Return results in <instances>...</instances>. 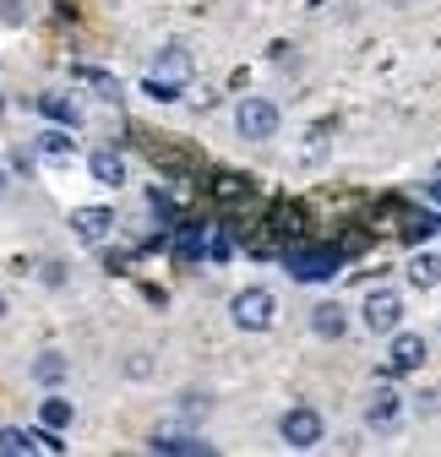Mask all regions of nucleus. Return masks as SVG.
I'll return each mask as SVG.
<instances>
[{
    "label": "nucleus",
    "instance_id": "ddd939ff",
    "mask_svg": "<svg viewBox=\"0 0 441 457\" xmlns=\"http://www.w3.org/2000/svg\"><path fill=\"white\" fill-rule=\"evenodd\" d=\"M311 327H316L321 337H344V327H349V316H344V305L333 300V305H316V311H311Z\"/></svg>",
    "mask_w": 441,
    "mask_h": 457
},
{
    "label": "nucleus",
    "instance_id": "aec40b11",
    "mask_svg": "<svg viewBox=\"0 0 441 457\" xmlns=\"http://www.w3.org/2000/svg\"><path fill=\"white\" fill-rule=\"evenodd\" d=\"M33 376H38V381H61V376H66V360H61V354H44V360L33 365Z\"/></svg>",
    "mask_w": 441,
    "mask_h": 457
},
{
    "label": "nucleus",
    "instance_id": "9d476101",
    "mask_svg": "<svg viewBox=\"0 0 441 457\" xmlns=\"http://www.w3.org/2000/svg\"><path fill=\"white\" fill-rule=\"evenodd\" d=\"M398 414H404V403H398V392H393V386H376V397H370V409H365V420H370L376 430H393V425H398Z\"/></svg>",
    "mask_w": 441,
    "mask_h": 457
},
{
    "label": "nucleus",
    "instance_id": "9b49d317",
    "mask_svg": "<svg viewBox=\"0 0 441 457\" xmlns=\"http://www.w3.org/2000/svg\"><path fill=\"white\" fill-rule=\"evenodd\" d=\"M38 153H44L49 163H71V153H77V142H71V131H66V126H49V131L38 137Z\"/></svg>",
    "mask_w": 441,
    "mask_h": 457
},
{
    "label": "nucleus",
    "instance_id": "4be33fe9",
    "mask_svg": "<svg viewBox=\"0 0 441 457\" xmlns=\"http://www.w3.org/2000/svg\"><path fill=\"white\" fill-rule=\"evenodd\" d=\"M82 82H93V87H98V93H104V98H115V93H121V87H115V82H109V77H104V71H93V66H87V71H82Z\"/></svg>",
    "mask_w": 441,
    "mask_h": 457
},
{
    "label": "nucleus",
    "instance_id": "4468645a",
    "mask_svg": "<svg viewBox=\"0 0 441 457\" xmlns=\"http://www.w3.org/2000/svg\"><path fill=\"white\" fill-rule=\"evenodd\" d=\"M409 283H414V289H436V283H441V256L420 251V256L409 262Z\"/></svg>",
    "mask_w": 441,
    "mask_h": 457
},
{
    "label": "nucleus",
    "instance_id": "20e7f679",
    "mask_svg": "<svg viewBox=\"0 0 441 457\" xmlns=\"http://www.w3.org/2000/svg\"><path fill=\"white\" fill-rule=\"evenodd\" d=\"M235 131L245 142H267V137H279V109H272L267 98H245L235 109Z\"/></svg>",
    "mask_w": 441,
    "mask_h": 457
},
{
    "label": "nucleus",
    "instance_id": "39448f33",
    "mask_svg": "<svg viewBox=\"0 0 441 457\" xmlns=\"http://www.w3.org/2000/svg\"><path fill=\"white\" fill-rule=\"evenodd\" d=\"M365 327H370V332H398V327H404V295L370 289V295H365Z\"/></svg>",
    "mask_w": 441,
    "mask_h": 457
},
{
    "label": "nucleus",
    "instance_id": "b1692460",
    "mask_svg": "<svg viewBox=\"0 0 441 457\" xmlns=\"http://www.w3.org/2000/svg\"><path fill=\"white\" fill-rule=\"evenodd\" d=\"M0 196H6V169H0Z\"/></svg>",
    "mask_w": 441,
    "mask_h": 457
},
{
    "label": "nucleus",
    "instance_id": "7ed1b4c3",
    "mask_svg": "<svg viewBox=\"0 0 441 457\" xmlns=\"http://www.w3.org/2000/svg\"><path fill=\"white\" fill-rule=\"evenodd\" d=\"M284 262H289V278L300 283H327L344 272V251H289Z\"/></svg>",
    "mask_w": 441,
    "mask_h": 457
},
{
    "label": "nucleus",
    "instance_id": "f3484780",
    "mask_svg": "<svg viewBox=\"0 0 441 457\" xmlns=\"http://www.w3.org/2000/svg\"><path fill=\"white\" fill-rule=\"evenodd\" d=\"M153 452H212V446L191 441V436H153Z\"/></svg>",
    "mask_w": 441,
    "mask_h": 457
},
{
    "label": "nucleus",
    "instance_id": "393cba45",
    "mask_svg": "<svg viewBox=\"0 0 441 457\" xmlns=\"http://www.w3.org/2000/svg\"><path fill=\"white\" fill-rule=\"evenodd\" d=\"M0 316H6V295H0Z\"/></svg>",
    "mask_w": 441,
    "mask_h": 457
},
{
    "label": "nucleus",
    "instance_id": "6e6552de",
    "mask_svg": "<svg viewBox=\"0 0 441 457\" xmlns=\"http://www.w3.org/2000/svg\"><path fill=\"white\" fill-rule=\"evenodd\" d=\"M420 365H425V337H420V332H398V337H393L387 370H420Z\"/></svg>",
    "mask_w": 441,
    "mask_h": 457
},
{
    "label": "nucleus",
    "instance_id": "f257e3e1",
    "mask_svg": "<svg viewBox=\"0 0 441 457\" xmlns=\"http://www.w3.org/2000/svg\"><path fill=\"white\" fill-rule=\"evenodd\" d=\"M186 82H191V54H186L180 44L158 49V61H153V71H147V98H158V104H175Z\"/></svg>",
    "mask_w": 441,
    "mask_h": 457
},
{
    "label": "nucleus",
    "instance_id": "f03ea898",
    "mask_svg": "<svg viewBox=\"0 0 441 457\" xmlns=\"http://www.w3.org/2000/svg\"><path fill=\"white\" fill-rule=\"evenodd\" d=\"M229 311H235V327H245V332H267L272 316H279V300H272V289H240Z\"/></svg>",
    "mask_w": 441,
    "mask_h": 457
},
{
    "label": "nucleus",
    "instance_id": "2eb2a0df",
    "mask_svg": "<svg viewBox=\"0 0 441 457\" xmlns=\"http://www.w3.org/2000/svg\"><path fill=\"white\" fill-rule=\"evenodd\" d=\"M38 109L49 114V120H61V126H77V120H82V114H77V104H71L66 93H44V98H38Z\"/></svg>",
    "mask_w": 441,
    "mask_h": 457
},
{
    "label": "nucleus",
    "instance_id": "5701e85b",
    "mask_svg": "<svg viewBox=\"0 0 441 457\" xmlns=\"http://www.w3.org/2000/svg\"><path fill=\"white\" fill-rule=\"evenodd\" d=\"M430 207H436V212H441V180H436V186H430Z\"/></svg>",
    "mask_w": 441,
    "mask_h": 457
},
{
    "label": "nucleus",
    "instance_id": "f8f14e48",
    "mask_svg": "<svg viewBox=\"0 0 441 457\" xmlns=\"http://www.w3.org/2000/svg\"><path fill=\"white\" fill-rule=\"evenodd\" d=\"M207 251V223H180V235H175V256L180 262H196Z\"/></svg>",
    "mask_w": 441,
    "mask_h": 457
},
{
    "label": "nucleus",
    "instance_id": "6ab92c4d",
    "mask_svg": "<svg viewBox=\"0 0 441 457\" xmlns=\"http://www.w3.org/2000/svg\"><path fill=\"white\" fill-rule=\"evenodd\" d=\"M212 196H218V202H240V196H245V180H240V175H218Z\"/></svg>",
    "mask_w": 441,
    "mask_h": 457
},
{
    "label": "nucleus",
    "instance_id": "dca6fc26",
    "mask_svg": "<svg viewBox=\"0 0 441 457\" xmlns=\"http://www.w3.org/2000/svg\"><path fill=\"white\" fill-rule=\"evenodd\" d=\"M38 425L66 430V425H71V403H66V397H44V403H38Z\"/></svg>",
    "mask_w": 441,
    "mask_h": 457
},
{
    "label": "nucleus",
    "instance_id": "1a4fd4ad",
    "mask_svg": "<svg viewBox=\"0 0 441 457\" xmlns=\"http://www.w3.org/2000/svg\"><path fill=\"white\" fill-rule=\"evenodd\" d=\"M87 169H93L98 186H126V158H121L115 147H98V153L87 158Z\"/></svg>",
    "mask_w": 441,
    "mask_h": 457
},
{
    "label": "nucleus",
    "instance_id": "0eeeda50",
    "mask_svg": "<svg viewBox=\"0 0 441 457\" xmlns=\"http://www.w3.org/2000/svg\"><path fill=\"white\" fill-rule=\"evenodd\" d=\"M109 228H115V212H109V207H77L71 212V235L87 240V245L109 240Z\"/></svg>",
    "mask_w": 441,
    "mask_h": 457
},
{
    "label": "nucleus",
    "instance_id": "423d86ee",
    "mask_svg": "<svg viewBox=\"0 0 441 457\" xmlns=\"http://www.w3.org/2000/svg\"><path fill=\"white\" fill-rule=\"evenodd\" d=\"M279 436H284V446L311 452V446L321 441V414H316V409H289V414L279 420Z\"/></svg>",
    "mask_w": 441,
    "mask_h": 457
},
{
    "label": "nucleus",
    "instance_id": "412c9836",
    "mask_svg": "<svg viewBox=\"0 0 441 457\" xmlns=\"http://www.w3.org/2000/svg\"><path fill=\"white\" fill-rule=\"evenodd\" d=\"M436 228H441L436 218H414V223L404 228V240H409V245H414V240H430V235H436Z\"/></svg>",
    "mask_w": 441,
    "mask_h": 457
},
{
    "label": "nucleus",
    "instance_id": "a211bd4d",
    "mask_svg": "<svg viewBox=\"0 0 441 457\" xmlns=\"http://www.w3.org/2000/svg\"><path fill=\"white\" fill-rule=\"evenodd\" d=\"M22 452H33L28 430H0V457H22Z\"/></svg>",
    "mask_w": 441,
    "mask_h": 457
}]
</instances>
